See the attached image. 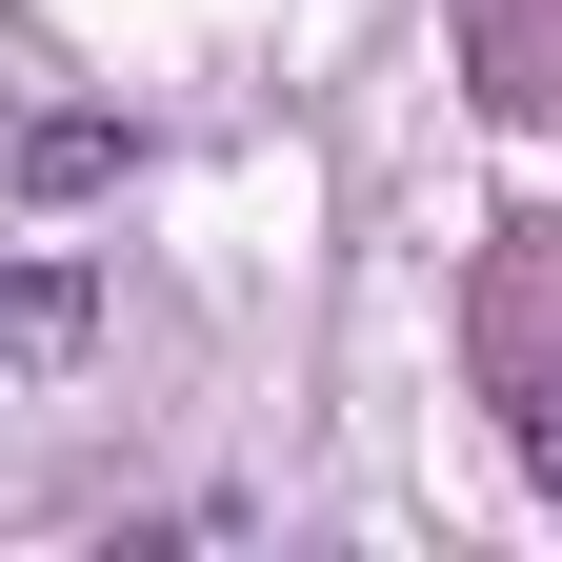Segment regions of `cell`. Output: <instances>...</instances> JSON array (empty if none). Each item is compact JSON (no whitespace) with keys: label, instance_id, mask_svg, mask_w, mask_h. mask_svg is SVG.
I'll return each instance as SVG.
<instances>
[{"label":"cell","instance_id":"obj_1","mask_svg":"<svg viewBox=\"0 0 562 562\" xmlns=\"http://www.w3.org/2000/svg\"><path fill=\"white\" fill-rule=\"evenodd\" d=\"M121 161H140V140H121V121H81V101H60V121H21V201H101Z\"/></svg>","mask_w":562,"mask_h":562},{"label":"cell","instance_id":"obj_2","mask_svg":"<svg viewBox=\"0 0 562 562\" xmlns=\"http://www.w3.org/2000/svg\"><path fill=\"white\" fill-rule=\"evenodd\" d=\"M0 362H81V261H0Z\"/></svg>","mask_w":562,"mask_h":562},{"label":"cell","instance_id":"obj_3","mask_svg":"<svg viewBox=\"0 0 562 562\" xmlns=\"http://www.w3.org/2000/svg\"><path fill=\"white\" fill-rule=\"evenodd\" d=\"M522 462H542V503H562V402H522Z\"/></svg>","mask_w":562,"mask_h":562}]
</instances>
